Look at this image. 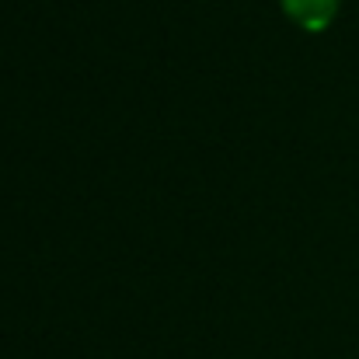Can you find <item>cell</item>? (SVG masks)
<instances>
[{"label": "cell", "mask_w": 359, "mask_h": 359, "mask_svg": "<svg viewBox=\"0 0 359 359\" xmlns=\"http://www.w3.org/2000/svg\"><path fill=\"white\" fill-rule=\"evenodd\" d=\"M279 4H283V14L297 28H304V32H325L335 21L342 0H279Z\"/></svg>", "instance_id": "1"}]
</instances>
